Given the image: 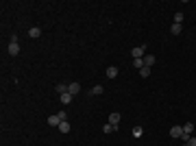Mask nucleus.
<instances>
[{"label": "nucleus", "mask_w": 196, "mask_h": 146, "mask_svg": "<svg viewBox=\"0 0 196 146\" xmlns=\"http://www.w3.org/2000/svg\"><path fill=\"white\" fill-rule=\"evenodd\" d=\"M9 54H11V57L20 54V44H17V42H11V44H9Z\"/></svg>", "instance_id": "nucleus-1"}, {"label": "nucleus", "mask_w": 196, "mask_h": 146, "mask_svg": "<svg viewBox=\"0 0 196 146\" xmlns=\"http://www.w3.org/2000/svg\"><path fill=\"white\" fill-rule=\"evenodd\" d=\"M155 61H157L155 54H144V66H146V68H153V66H155Z\"/></svg>", "instance_id": "nucleus-2"}, {"label": "nucleus", "mask_w": 196, "mask_h": 146, "mask_svg": "<svg viewBox=\"0 0 196 146\" xmlns=\"http://www.w3.org/2000/svg\"><path fill=\"white\" fill-rule=\"evenodd\" d=\"M181 135H183V126H172V129H170V138L179 140Z\"/></svg>", "instance_id": "nucleus-3"}, {"label": "nucleus", "mask_w": 196, "mask_h": 146, "mask_svg": "<svg viewBox=\"0 0 196 146\" xmlns=\"http://www.w3.org/2000/svg\"><path fill=\"white\" fill-rule=\"evenodd\" d=\"M131 54H133V59H142L144 57V46H135L131 50Z\"/></svg>", "instance_id": "nucleus-4"}, {"label": "nucleus", "mask_w": 196, "mask_h": 146, "mask_svg": "<svg viewBox=\"0 0 196 146\" xmlns=\"http://www.w3.org/2000/svg\"><path fill=\"white\" fill-rule=\"evenodd\" d=\"M68 92H70L72 96H74V94H79V92H81V85L76 83V81H74V83H70V85H68Z\"/></svg>", "instance_id": "nucleus-5"}, {"label": "nucleus", "mask_w": 196, "mask_h": 146, "mask_svg": "<svg viewBox=\"0 0 196 146\" xmlns=\"http://www.w3.org/2000/svg\"><path fill=\"white\" fill-rule=\"evenodd\" d=\"M39 35H42V29H39V26H33V29H29V37H39Z\"/></svg>", "instance_id": "nucleus-6"}, {"label": "nucleus", "mask_w": 196, "mask_h": 146, "mask_svg": "<svg viewBox=\"0 0 196 146\" xmlns=\"http://www.w3.org/2000/svg\"><path fill=\"white\" fill-rule=\"evenodd\" d=\"M118 72H120V70H118L116 66H109V68H107V76H109V79H116Z\"/></svg>", "instance_id": "nucleus-7"}, {"label": "nucleus", "mask_w": 196, "mask_h": 146, "mask_svg": "<svg viewBox=\"0 0 196 146\" xmlns=\"http://www.w3.org/2000/svg\"><path fill=\"white\" fill-rule=\"evenodd\" d=\"M118 122H120V113H118V111L109 113V124H116V126H118Z\"/></svg>", "instance_id": "nucleus-8"}, {"label": "nucleus", "mask_w": 196, "mask_h": 146, "mask_svg": "<svg viewBox=\"0 0 196 146\" xmlns=\"http://www.w3.org/2000/svg\"><path fill=\"white\" fill-rule=\"evenodd\" d=\"M181 31H183V24H176V22H174V24L170 26V33H172V35H179Z\"/></svg>", "instance_id": "nucleus-9"}, {"label": "nucleus", "mask_w": 196, "mask_h": 146, "mask_svg": "<svg viewBox=\"0 0 196 146\" xmlns=\"http://www.w3.org/2000/svg\"><path fill=\"white\" fill-rule=\"evenodd\" d=\"M72 98H74V96H72L70 92H65V94H61V103H63V105H70Z\"/></svg>", "instance_id": "nucleus-10"}, {"label": "nucleus", "mask_w": 196, "mask_h": 146, "mask_svg": "<svg viewBox=\"0 0 196 146\" xmlns=\"http://www.w3.org/2000/svg\"><path fill=\"white\" fill-rule=\"evenodd\" d=\"M48 124H50V126H59V124H61V118H59V116H50V118H48Z\"/></svg>", "instance_id": "nucleus-11"}, {"label": "nucleus", "mask_w": 196, "mask_h": 146, "mask_svg": "<svg viewBox=\"0 0 196 146\" xmlns=\"http://www.w3.org/2000/svg\"><path fill=\"white\" fill-rule=\"evenodd\" d=\"M192 131H194V124L192 122H185L183 124V135H192Z\"/></svg>", "instance_id": "nucleus-12"}, {"label": "nucleus", "mask_w": 196, "mask_h": 146, "mask_svg": "<svg viewBox=\"0 0 196 146\" xmlns=\"http://www.w3.org/2000/svg\"><path fill=\"white\" fill-rule=\"evenodd\" d=\"M57 129H59L61 133H68V131H70V122H68V120H63V122L57 126Z\"/></svg>", "instance_id": "nucleus-13"}, {"label": "nucleus", "mask_w": 196, "mask_h": 146, "mask_svg": "<svg viewBox=\"0 0 196 146\" xmlns=\"http://www.w3.org/2000/svg\"><path fill=\"white\" fill-rule=\"evenodd\" d=\"M102 131H105V133H114V131H118V126H116V124H109V122H107L105 126H102Z\"/></svg>", "instance_id": "nucleus-14"}, {"label": "nucleus", "mask_w": 196, "mask_h": 146, "mask_svg": "<svg viewBox=\"0 0 196 146\" xmlns=\"http://www.w3.org/2000/svg\"><path fill=\"white\" fill-rule=\"evenodd\" d=\"M89 94H92V96H100V94H102V85H94Z\"/></svg>", "instance_id": "nucleus-15"}, {"label": "nucleus", "mask_w": 196, "mask_h": 146, "mask_svg": "<svg viewBox=\"0 0 196 146\" xmlns=\"http://www.w3.org/2000/svg\"><path fill=\"white\" fill-rule=\"evenodd\" d=\"M139 76H144V79H146V76H151V68H146V66H144V68H139Z\"/></svg>", "instance_id": "nucleus-16"}, {"label": "nucleus", "mask_w": 196, "mask_h": 146, "mask_svg": "<svg viewBox=\"0 0 196 146\" xmlns=\"http://www.w3.org/2000/svg\"><path fill=\"white\" fill-rule=\"evenodd\" d=\"M57 92L59 94H65V92H68V85H65V83H57Z\"/></svg>", "instance_id": "nucleus-17"}, {"label": "nucleus", "mask_w": 196, "mask_h": 146, "mask_svg": "<svg viewBox=\"0 0 196 146\" xmlns=\"http://www.w3.org/2000/svg\"><path fill=\"white\" fill-rule=\"evenodd\" d=\"M174 22H176V24H181V22H183V13H181V11H176V13H174Z\"/></svg>", "instance_id": "nucleus-18"}, {"label": "nucleus", "mask_w": 196, "mask_h": 146, "mask_svg": "<svg viewBox=\"0 0 196 146\" xmlns=\"http://www.w3.org/2000/svg\"><path fill=\"white\" fill-rule=\"evenodd\" d=\"M133 66L139 70V68H144V59H133Z\"/></svg>", "instance_id": "nucleus-19"}, {"label": "nucleus", "mask_w": 196, "mask_h": 146, "mask_svg": "<svg viewBox=\"0 0 196 146\" xmlns=\"http://www.w3.org/2000/svg\"><path fill=\"white\" fill-rule=\"evenodd\" d=\"M133 135L135 138H142V126H133Z\"/></svg>", "instance_id": "nucleus-20"}, {"label": "nucleus", "mask_w": 196, "mask_h": 146, "mask_svg": "<svg viewBox=\"0 0 196 146\" xmlns=\"http://www.w3.org/2000/svg\"><path fill=\"white\" fill-rule=\"evenodd\" d=\"M57 116H59V118H61V122H63V120H68V113H65V111H59V113H57Z\"/></svg>", "instance_id": "nucleus-21"}]
</instances>
